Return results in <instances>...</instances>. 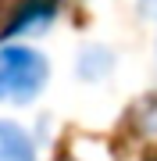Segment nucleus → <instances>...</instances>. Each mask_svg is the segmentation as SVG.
<instances>
[{
	"instance_id": "obj_2",
	"label": "nucleus",
	"mask_w": 157,
	"mask_h": 161,
	"mask_svg": "<svg viewBox=\"0 0 157 161\" xmlns=\"http://www.w3.org/2000/svg\"><path fill=\"white\" fill-rule=\"evenodd\" d=\"M0 161H36L32 136L7 118H0Z\"/></svg>"
},
{
	"instance_id": "obj_3",
	"label": "nucleus",
	"mask_w": 157,
	"mask_h": 161,
	"mask_svg": "<svg viewBox=\"0 0 157 161\" xmlns=\"http://www.w3.org/2000/svg\"><path fill=\"white\" fill-rule=\"evenodd\" d=\"M54 11H57L54 0H29V4L14 14V22L7 25V32H32V29H43V25H50Z\"/></svg>"
},
{
	"instance_id": "obj_1",
	"label": "nucleus",
	"mask_w": 157,
	"mask_h": 161,
	"mask_svg": "<svg viewBox=\"0 0 157 161\" xmlns=\"http://www.w3.org/2000/svg\"><path fill=\"white\" fill-rule=\"evenodd\" d=\"M50 61L43 50L25 43H0V100L4 104H32L47 90Z\"/></svg>"
},
{
	"instance_id": "obj_4",
	"label": "nucleus",
	"mask_w": 157,
	"mask_h": 161,
	"mask_svg": "<svg viewBox=\"0 0 157 161\" xmlns=\"http://www.w3.org/2000/svg\"><path fill=\"white\" fill-rule=\"evenodd\" d=\"M61 161H75V158H61Z\"/></svg>"
}]
</instances>
